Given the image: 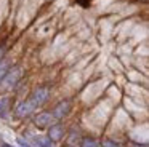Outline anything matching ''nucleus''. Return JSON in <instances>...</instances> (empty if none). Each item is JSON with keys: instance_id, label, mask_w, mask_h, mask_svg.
Here are the masks:
<instances>
[{"instance_id": "obj_1", "label": "nucleus", "mask_w": 149, "mask_h": 147, "mask_svg": "<svg viewBox=\"0 0 149 147\" xmlns=\"http://www.w3.org/2000/svg\"><path fill=\"white\" fill-rule=\"evenodd\" d=\"M23 77V70L21 67H13V69H8V72L3 75L2 82H0V88L3 91H8V89H13L15 86L18 85V82Z\"/></svg>"}, {"instance_id": "obj_3", "label": "nucleus", "mask_w": 149, "mask_h": 147, "mask_svg": "<svg viewBox=\"0 0 149 147\" xmlns=\"http://www.w3.org/2000/svg\"><path fill=\"white\" fill-rule=\"evenodd\" d=\"M63 137H64V126L59 125V123L50 125L48 126V139L52 141V142H58Z\"/></svg>"}, {"instance_id": "obj_13", "label": "nucleus", "mask_w": 149, "mask_h": 147, "mask_svg": "<svg viewBox=\"0 0 149 147\" xmlns=\"http://www.w3.org/2000/svg\"><path fill=\"white\" fill-rule=\"evenodd\" d=\"M3 53H5V45H0V58L3 56Z\"/></svg>"}, {"instance_id": "obj_9", "label": "nucleus", "mask_w": 149, "mask_h": 147, "mask_svg": "<svg viewBox=\"0 0 149 147\" xmlns=\"http://www.w3.org/2000/svg\"><path fill=\"white\" fill-rule=\"evenodd\" d=\"M82 147H100V144H98V141L93 139V137H84Z\"/></svg>"}, {"instance_id": "obj_14", "label": "nucleus", "mask_w": 149, "mask_h": 147, "mask_svg": "<svg viewBox=\"0 0 149 147\" xmlns=\"http://www.w3.org/2000/svg\"><path fill=\"white\" fill-rule=\"evenodd\" d=\"M0 147H13V146H10V144H7V142H2V146Z\"/></svg>"}, {"instance_id": "obj_6", "label": "nucleus", "mask_w": 149, "mask_h": 147, "mask_svg": "<svg viewBox=\"0 0 149 147\" xmlns=\"http://www.w3.org/2000/svg\"><path fill=\"white\" fill-rule=\"evenodd\" d=\"M71 112V102L69 101H61L59 104H56V107L53 109V117L55 118H64L66 115Z\"/></svg>"}, {"instance_id": "obj_10", "label": "nucleus", "mask_w": 149, "mask_h": 147, "mask_svg": "<svg viewBox=\"0 0 149 147\" xmlns=\"http://www.w3.org/2000/svg\"><path fill=\"white\" fill-rule=\"evenodd\" d=\"M7 72H8V62L7 61H0V82H2V78Z\"/></svg>"}, {"instance_id": "obj_11", "label": "nucleus", "mask_w": 149, "mask_h": 147, "mask_svg": "<svg viewBox=\"0 0 149 147\" xmlns=\"http://www.w3.org/2000/svg\"><path fill=\"white\" fill-rule=\"evenodd\" d=\"M103 144H104V147H119V144H116L114 141H111V139H106Z\"/></svg>"}, {"instance_id": "obj_7", "label": "nucleus", "mask_w": 149, "mask_h": 147, "mask_svg": "<svg viewBox=\"0 0 149 147\" xmlns=\"http://www.w3.org/2000/svg\"><path fill=\"white\" fill-rule=\"evenodd\" d=\"M32 142L37 147H53V142L48 139V136H32Z\"/></svg>"}, {"instance_id": "obj_8", "label": "nucleus", "mask_w": 149, "mask_h": 147, "mask_svg": "<svg viewBox=\"0 0 149 147\" xmlns=\"http://www.w3.org/2000/svg\"><path fill=\"white\" fill-rule=\"evenodd\" d=\"M8 109H10V99L7 96H2L0 98V117H7Z\"/></svg>"}, {"instance_id": "obj_2", "label": "nucleus", "mask_w": 149, "mask_h": 147, "mask_svg": "<svg viewBox=\"0 0 149 147\" xmlns=\"http://www.w3.org/2000/svg\"><path fill=\"white\" fill-rule=\"evenodd\" d=\"M47 99H48V89L47 88H37V89H34V93L31 94L29 101L34 107H39V105H42Z\"/></svg>"}, {"instance_id": "obj_12", "label": "nucleus", "mask_w": 149, "mask_h": 147, "mask_svg": "<svg viewBox=\"0 0 149 147\" xmlns=\"http://www.w3.org/2000/svg\"><path fill=\"white\" fill-rule=\"evenodd\" d=\"M18 144H19V146H21V147H31V146H29V144H27V142H26V141H24V139H23V137H18Z\"/></svg>"}, {"instance_id": "obj_4", "label": "nucleus", "mask_w": 149, "mask_h": 147, "mask_svg": "<svg viewBox=\"0 0 149 147\" xmlns=\"http://www.w3.org/2000/svg\"><path fill=\"white\" fill-rule=\"evenodd\" d=\"M53 120H55V117L52 115V112H42V114L36 115L34 123L39 128H48L50 125H53Z\"/></svg>"}, {"instance_id": "obj_5", "label": "nucleus", "mask_w": 149, "mask_h": 147, "mask_svg": "<svg viewBox=\"0 0 149 147\" xmlns=\"http://www.w3.org/2000/svg\"><path fill=\"white\" fill-rule=\"evenodd\" d=\"M34 105L31 104V101L27 99V101H21L19 104L16 105V109H15V112H16V115L18 117H21V118H24V117H27V115H31L34 112Z\"/></svg>"}]
</instances>
